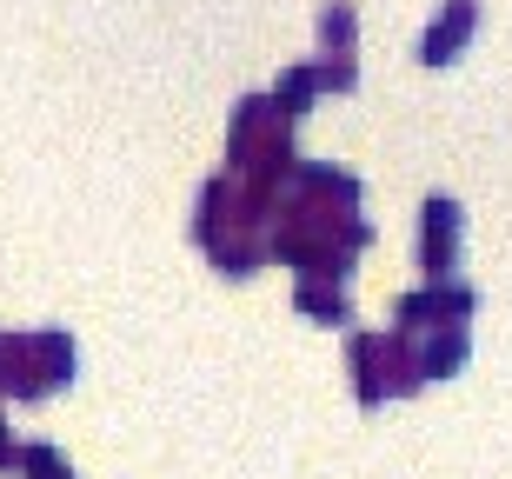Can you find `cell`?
<instances>
[{
	"mask_svg": "<svg viewBox=\"0 0 512 479\" xmlns=\"http://www.w3.org/2000/svg\"><path fill=\"white\" fill-rule=\"evenodd\" d=\"M453 260H459V207H453V200H426L419 267H426V280H453Z\"/></svg>",
	"mask_w": 512,
	"mask_h": 479,
	"instance_id": "2",
	"label": "cell"
},
{
	"mask_svg": "<svg viewBox=\"0 0 512 479\" xmlns=\"http://www.w3.org/2000/svg\"><path fill=\"white\" fill-rule=\"evenodd\" d=\"M466 313H473V287H453V280H433L426 293L399 300V320H406V333H413V326H459Z\"/></svg>",
	"mask_w": 512,
	"mask_h": 479,
	"instance_id": "3",
	"label": "cell"
},
{
	"mask_svg": "<svg viewBox=\"0 0 512 479\" xmlns=\"http://www.w3.org/2000/svg\"><path fill=\"white\" fill-rule=\"evenodd\" d=\"M320 40H326V54H353V0H326L320 7Z\"/></svg>",
	"mask_w": 512,
	"mask_h": 479,
	"instance_id": "4",
	"label": "cell"
},
{
	"mask_svg": "<svg viewBox=\"0 0 512 479\" xmlns=\"http://www.w3.org/2000/svg\"><path fill=\"white\" fill-rule=\"evenodd\" d=\"M300 307L326 313V320H346V300H340V293H320V287H300Z\"/></svg>",
	"mask_w": 512,
	"mask_h": 479,
	"instance_id": "5",
	"label": "cell"
},
{
	"mask_svg": "<svg viewBox=\"0 0 512 479\" xmlns=\"http://www.w3.org/2000/svg\"><path fill=\"white\" fill-rule=\"evenodd\" d=\"M473 27H479V0H439V14L426 20V34H419V60H426V67L459 60V47H466Z\"/></svg>",
	"mask_w": 512,
	"mask_h": 479,
	"instance_id": "1",
	"label": "cell"
}]
</instances>
